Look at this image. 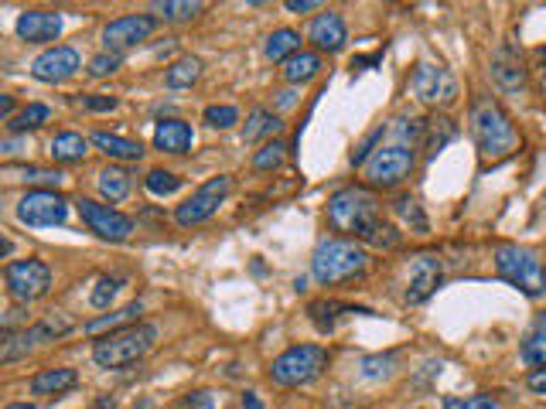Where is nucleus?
<instances>
[{
    "label": "nucleus",
    "instance_id": "obj_1",
    "mask_svg": "<svg viewBox=\"0 0 546 409\" xmlns=\"http://www.w3.org/2000/svg\"><path fill=\"white\" fill-rule=\"evenodd\" d=\"M471 140L485 161H502L519 147V133L512 127L509 113L488 96H478L471 103Z\"/></svg>",
    "mask_w": 546,
    "mask_h": 409
},
{
    "label": "nucleus",
    "instance_id": "obj_2",
    "mask_svg": "<svg viewBox=\"0 0 546 409\" xmlns=\"http://www.w3.org/2000/svg\"><path fill=\"white\" fill-rule=\"evenodd\" d=\"M366 263H369L366 249H362L355 239L325 236V239L318 242V246H314L311 273H314V280H318V283H325V287H335V283L362 277Z\"/></svg>",
    "mask_w": 546,
    "mask_h": 409
},
{
    "label": "nucleus",
    "instance_id": "obj_3",
    "mask_svg": "<svg viewBox=\"0 0 546 409\" xmlns=\"http://www.w3.org/2000/svg\"><path fill=\"white\" fill-rule=\"evenodd\" d=\"M495 270L516 290H523L526 297L533 300L546 297V266L536 249L519 246V242H502V246L495 249Z\"/></svg>",
    "mask_w": 546,
    "mask_h": 409
},
{
    "label": "nucleus",
    "instance_id": "obj_4",
    "mask_svg": "<svg viewBox=\"0 0 546 409\" xmlns=\"http://www.w3.org/2000/svg\"><path fill=\"white\" fill-rule=\"evenodd\" d=\"M383 215H379V198L372 195L369 188H342L332 195L328 202V222H332L335 232H349V236L362 239L366 232L376 225Z\"/></svg>",
    "mask_w": 546,
    "mask_h": 409
},
{
    "label": "nucleus",
    "instance_id": "obj_5",
    "mask_svg": "<svg viewBox=\"0 0 546 409\" xmlns=\"http://www.w3.org/2000/svg\"><path fill=\"white\" fill-rule=\"evenodd\" d=\"M154 341H157L154 324H134V328H123V331H113V335L99 338L93 348V358H96V365H103V369H127V365H134L137 358H144L151 352Z\"/></svg>",
    "mask_w": 546,
    "mask_h": 409
},
{
    "label": "nucleus",
    "instance_id": "obj_6",
    "mask_svg": "<svg viewBox=\"0 0 546 409\" xmlns=\"http://www.w3.org/2000/svg\"><path fill=\"white\" fill-rule=\"evenodd\" d=\"M328 369V352L321 345H294L280 358H273L270 379L277 386H308Z\"/></svg>",
    "mask_w": 546,
    "mask_h": 409
},
{
    "label": "nucleus",
    "instance_id": "obj_7",
    "mask_svg": "<svg viewBox=\"0 0 546 409\" xmlns=\"http://www.w3.org/2000/svg\"><path fill=\"white\" fill-rule=\"evenodd\" d=\"M4 283L11 300L31 304V300H41L52 290V270L41 260H14L4 266Z\"/></svg>",
    "mask_w": 546,
    "mask_h": 409
},
{
    "label": "nucleus",
    "instance_id": "obj_8",
    "mask_svg": "<svg viewBox=\"0 0 546 409\" xmlns=\"http://www.w3.org/2000/svg\"><path fill=\"white\" fill-rule=\"evenodd\" d=\"M413 164H417V157H413L410 147H379L366 161V181L372 188H396L403 178H410Z\"/></svg>",
    "mask_w": 546,
    "mask_h": 409
},
{
    "label": "nucleus",
    "instance_id": "obj_9",
    "mask_svg": "<svg viewBox=\"0 0 546 409\" xmlns=\"http://www.w3.org/2000/svg\"><path fill=\"white\" fill-rule=\"evenodd\" d=\"M410 86H413V96H417L424 106H451L454 96H458V79H454V72L437 62H420L417 69H413Z\"/></svg>",
    "mask_w": 546,
    "mask_h": 409
},
{
    "label": "nucleus",
    "instance_id": "obj_10",
    "mask_svg": "<svg viewBox=\"0 0 546 409\" xmlns=\"http://www.w3.org/2000/svg\"><path fill=\"white\" fill-rule=\"evenodd\" d=\"M72 328V321L65 314H48L41 324H31V328L18 331V335H4V348H0V358L4 362H14V358L35 352L38 345H45V341H55L59 335Z\"/></svg>",
    "mask_w": 546,
    "mask_h": 409
},
{
    "label": "nucleus",
    "instance_id": "obj_11",
    "mask_svg": "<svg viewBox=\"0 0 546 409\" xmlns=\"http://www.w3.org/2000/svg\"><path fill=\"white\" fill-rule=\"evenodd\" d=\"M229 188H233V181L222 178V174H219V178H209L202 188L195 191L192 198H188L185 205H178V212H175L178 225H185V229H192V225H202L205 219H212V215L219 212V205L226 202Z\"/></svg>",
    "mask_w": 546,
    "mask_h": 409
},
{
    "label": "nucleus",
    "instance_id": "obj_12",
    "mask_svg": "<svg viewBox=\"0 0 546 409\" xmlns=\"http://www.w3.org/2000/svg\"><path fill=\"white\" fill-rule=\"evenodd\" d=\"M76 208H79L82 222H86L99 239H106V242H127L130 236H134V219H130V215H123V212H117V208L89 202V198H79Z\"/></svg>",
    "mask_w": 546,
    "mask_h": 409
},
{
    "label": "nucleus",
    "instance_id": "obj_13",
    "mask_svg": "<svg viewBox=\"0 0 546 409\" xmlns=\"http://www.w3.org/2000/svg\"><path fill=\"white\" fill-rule=\"evenodd\" d=\"M18 219L24 225H62L69 219V202L59 191H28L18 202Z\"/></svg>",
    "mask_w": 546,
    "mask_h": 409
},
{
    "label": "nucleus",
    "instance_id": "obj_14",
    "mask_svg": "<svg viewBox=\"0 0 546 409\" xmlns=\"http://www.w3.org/2000/svg\"><path fill=\"white\" fill-rule=\"evenodd\" d=\"M157 21L151 14H127V18H117L106 24L103 41H106V52H123V48H134L137 41H147L154 35Z\"/></svg>",
    "mask_w": 546,
    "mask_h": 409
},
{
    "label": "nucleus",
    "instance_id": "obj_15",
    "mask_svg": "<svg viewBox=\"0 0 546 409\" xmlns=\"http://www.w3.org/2000/svg\"><path fill=\"white\" fill-rule=\"evenodd\" d=\"M79 69H82V58L76 48H69V45L48 48V52H41L35 62H31V75H35L38 82H65Z\"/></svg>",
    "mask_w": 546,
    "mask_h": 409
},
{
    "label": "nucleus",
    "instance_id": "obj_16",
    "mask_svg": "<svg viewBox=\"0 0 546 409\" xmlns=\"http://www.w3.org/2000/svg\"><path fill=\"white\" fill-rule=\"evenodd\" d=\"M21 41L28 45H45V41H55L62 35V14H52V11H24L18 24H14Z\"/></svg>",
    "mask_w": 546,
    "mask_h": 409
},
{
    "label": "nucleus",
    "instance_id": "obj_17",
    "mask_svg": "<svg viewBox=\"0 0 546 409\" xmlns=\"http://www.w3.org/2000/svg\"><path fill=\"white\" fill-rule=\"evenodd\" d=\"M492 79L502 93H519V89L526 86V65L512 45H502L499 52L492 55Z\"/></svg>",
    "mask_w": 546,
    "mask_h": 409
},
{
    "label": "nucleus",
    "instance_id": "obj_18",
    "mask_svg": "<svg viewBox=\"0 0 546 409\" xmlns=\"http://www.w3.org/2000/svg\"><path fill=\"white\" fill-rule=\"evenodd\" d=\"M308 38L314 41L318 52H328V55L342 52L345 41H349V31H345L342 14H335V11L318 14V18L311 21V28H308Z\"/></svg>",
    "mask_w": 546,
    "mask_h": 409
},
{
    "label": "nucleus",
    "instance_id": "obj_19",
    "mask_svg": "<svg viewBox=\"0 0 546 409\" xmlns=\"http://www.w3.org/2000/svg\"><path fill=\"white\" fill-rule=\"evenodd\" d=\"M437 287H441V260L437 256H417L410 266L407 304H424Z\"/></svg>",
    "mask_w": 546,
    "mask_h": 409
},
{
    "label": "nucleus",
    "instance_id": "obj_20",
    "mask_svg": "<svg viewBox=\"0 0 546 409\" xmlns=\"http://www.w3.org/2000/svg\"><path fill=\"white\" fill-rule=\"evenodd\" d=\"M195 133L185 120H161L154 130V147L164 150V154H185L192 150Z\"/></svg>",
    "mask_w": 546,
    "mask_h": 409
},
{
    "label": "nucleus",
    "instance_id": "obj_21",
    "mask_svg": "<svg viewBox=\"0 0 546 409\" xmlns=\"http://www.w3.org/2000/svg\"><path fill=\"white\" fill-rule=\"evenodd\" d=\"M89 144L103 150L106 157H117V161H140L144 157V147H140V140H127L120 137V133H93L89 137Z\"/></svg>",
    "mask_w": 546,
    "mask_h": 409
},
{
    "label": "nucleus",
    "instance_id": "obj_22",
    "mask_svg": "<svg viewBox=\"0 0 546 409\" xmlns=\"http://www.w3.org/2000/svg\"><path fill=\"white\" fill-rule=\"evenodd\" d=\"M140 314H144V304L140 300H134V304H127L123 311L117 314H106V317H96V321L86 324V335H103V331H123V328H134V324H140Z\"/></svg>",
    "mask_w": 546,
    "mask_h": 409
},
{
    "label": "nucleus",
    "instance_id": "obj_23",
    "mask_svg": "<svg viewBox=\"0 0 546 409\" xmlns=\"http://www.w3.org/2000/svg\"><path fill=\"white\" fill-rule=\"evenodd\" d=\"M76 382H79L76 369H45L31 379V392H35V396H62V392H69Z\"/></svg>",
    "mask_w": 546,
    "mask_h": 409
},
{
    "label": "nucleus",
    "instance_id": "obj_24",
    "mask_svg": "<svg viewBox=\"0 0 546 409\" xmlns=\"http://www.w3.org/2000/svg\"><path fill=\"white\" fill-rule=\"evenodd\" d=\"M86 150H89V140L82 137V133L65 130V133H59V137L52 140L48 154H52V161H59V164H76V161L86 157Z\"/></svg>",
    "mask_w": 546,
    "mask_h": 409
},
{
    "label": "nucleus",
    "instance_id": "obj_25",
    "mask_svg": "<svg viewBox=\"0 0 546 409\" xmlns=\"http://www.w3.org/2000/svg\"><path fill=\"white\" fill-rule=\"evenodd\" d=\"M311 321L318 324V331H332L335 321L342 314H369L366 307H349V304H335V300H314V304L308 307Z\"/></svg>",
    "mask_w": 546,
    "mask_h": 409
},
{
    "label": "nucleus",
    "instance_id": "obj_26",
    "mask_svg": "<svg viewBox=\"0 0 546 409\" xmlns=\"http://www.w3.org/2000/svg\"><path fill=\"white\" fill-rule=\"evenodd\" d=\"M454 137H458V127H454V120H448V116H434V120H427V133H424L427 157H437Z\"/></svg>",
    "mask_w": 546,
    "mask_h": 409
},
{
    "label": "nucleus",
    "instance_id": "obj_27",
    "mask_svg": "<svg viewBox=\"0 0 546 409\" xmlns=\"http://www.w3.org/2000/svg\"><path fill=\"white\" fill-rule=\"evenodd\" d=\"M280 130H284L280 116H273L270 110H253L243 127V140L246 144H256V140H263V137H277Z\"/></svg>",
    "mask_w": 546,
    "mask_h": 409
},
{
    "label": "nucleus",
    "instance_id": "obj_28",
    "mask_svg": "<svg viewBox=\"0 0 546 409\" xmlns=\"http://www.w3.org/2000/svg\"><path fill=\"white\" fill-rule=\"evenodd\" d=\"M267 58L270 62H287V58H294L297 52H301V35L291 28H280V31H273V35L267 38Z\"/></svg>",
    "mask_w": 546,
    "mask_h": 409
},
{
    "label": "nucleus",
    "instance_id": "obj_29",
    "mask_svg": "<svg viewBox=\"0 0 546 409\" xmlns=\"http://www.w3.org/2000/svg\"><path fill=\"white\" fill-rule=\"evenodd\" d=\"M523 362L526 365H546V314L533 321V328L523 338Z\"/></svg>",
    "mask_w": 546,
    "mask_h": 409
},
{
    "label": "nucleus",
    "instance_id": "obj_30",
    "mask_svg": "<svg viewBox=\"0 0 546 409\" xmlns=\"http://www.w3.org/2000/svg\"><path fill=\"white\" fill-rule=\"evenodd\" d=\"M99 195L106 198V202H123V198L130 195V174L123 168H103L99 171Z\"/></svg>",
    "mask_w": 546,
    "mask_h": 409
},
{
    "label": "nucleus",
    "instance_id": "obj_31",
    "mask_svg": "<svg viewBox=\"0 0 546 409\" xmlns=\"http://www.w3.org/2000/svg\"><path fill=\"white\" fill-rule=\"evenodd\" d=\"M321 72V55H314V52H297L294 58H287L284 62V79L287 82H311L314 75Z\"/></svg>",
    "mask_w": 546,
    "mask_h": 409
},
{
    "label": "nucleus",
    "instance_id": "obj_32",
    "mask_svg": "<svg viewBox=\"0 0 546 409\" xmlns=\"http://www.w3.org/2000/svg\"><path fill=\"white\" fill-rule=\"evenodd\" d=\"M198 75H202V62H198L195 55H188V58H178V62L171 65L168 75H164V82H168V89H188L198 82Z\"/></svg>",
    "mask_w": 546,
    "mask_h": 409
},
{
    "label": "nucleus",
    "instance_id": "obj_33",
    "mask_svg": "<svg viewBox=\"0 0 546 409\" xmlns=\"http://www.w3.org/2000/svg\"><path fill=\"white\" fill-rule=\"evenodd\" d=\"M393 215L400 219L403 225H410L413 232H427V215L420 212V205L413 202L410 195H396L393 198Z\"/></svg>",
    "mask_w": 546,
    "mask_h": 409
},
{
    "label": "nucleus",
    "instance_id": "obj_34",
    "mask_svg": "<svg viewBox=\"0 0 546 409\" xmlns=\"http://www.w3.org/2000/svg\"><path fill=\"white\" fill-rule=\"evenodd\" d=\"M154 11L168 21H192L195 14H202V4L198 0H164V4H154Z\"/></svg>",
    "mask_w": 546,
    "mask_h": 409
},
{
    "label": "nucleus",
    "instance_id": "obj_35",
    "mask_svg": "<svg viewBox=\"0 0 546 409\" xmlns=\"http://www.w3.org/2000/svg\"><path fill=\"white\" fill-rule=\"evenodd\" d=\"M48 116H52V110H48V106L31 103L28 110H21L11 123H7V127H11L14 133H24V130H35V127H41V123H48Z\"/></svg>",
    "mask_w": 546,
    "mask_h": 409
},
{
    "label": "nucleus",
    "instance_id": "obj_36",
    "mask_svg": "<svg viewBox=\"0 0 546 409\" xmlns=\"http://www.w3.org/2000/svg\"><path fill=\"white\" fill-rule=\"evenodd\" d=\"M144 185H147V191H151V195H157V198H168V195H175V191L181 188V178L178 174H171V171H151L144 178Z\"/></svg>",
    "mask_w": 546,
    "mask_h": 409
},
{
    "label": "nucleus",
    "instance_id": "obj_37",
    "mask_svg": "<svg viewBox=\"0 0 546 409\" xmlns=\"http://www.w3.org/2000/svg\"><path fill=\"white\" fill-rule=\"evenodd\" d=\"M284 144L280 140H270V144H263V150H256L253 157V168L256 171H277L280 164H284Z\"/></svg>",
    "mask_w": 546,
    "mask_h": 409
},
{
    "label": "nucleus",
    "instance_id": "obj_38",
    "mask_svg": "<svg viewBox=\"0 0 546 409\" xmlns=\"http://www.w3.org/2000/svg\"><path fill=\"white\" fill-rule=\"evenodd\" d=\"M444 409H499V399L488 396V392H478V396H448L444 399Z\"/></svg>",
    "mask_w": 546,
    "mask_h": 409
},
{
    "label": "nucleus",
    "instance_id": "obj_39",
    "mask_svg": "<svg viewBox=\"0 0 546 409\" xmlns=\"http://www.w3.org/2000/svg\"><path fill=\"white\" fill-rule=\"evenodd\" d=\"M120 277H99V283H96V290H93V307H110L113 304V297L120 294Z\"/></svg>",
    "mask_w": 546,
    "mask_h": 409
},
{
    "label": "nucleus",
    "instance_id": "obj_40",
    "mask_svg": "<svg viewBox=\"0 0 546 409\" xmlns=\"http://www.w3.org/2000/svg\"><path fill=\"white\" fill-rule=\"evenodd\" d=\"M205 123L215 130H229L233 123H239V110L236 106H209L205 110Z\"/></svg>",
    "mask_w": 546,
    "mask_h": 409
},
{
    "label": "nucleus",
    "instance_id": "obj_41",
    "mask_svg": "<svg viewBox=\"0 0 546 409\" xmlns=\"http://www.w3.org/2000/svg\"><path fill=\"white\" fill-rule=\"evenodd\" d=\"M117 69H120V55L117 52H103V55H96L93 62H89V75H93V79H103V75H110Z\"/></svg>",
    "mask_w": 546,
    "mask_h": 409
},
{
    "label": "nucleus",
    "instance_id": "obj_42",
    "mask_svg": "<svg viewBox=\"0 0 546 409\" xmlns=\"http://www.w3.org/2000/svg\"><path fill=\"white\" fill-rule=\"evenodd\" d=\"M7 171H11V174H21L24 181H41V185H59V181H62V174H59V171H41V168H18V171L7 168Z\"/></svg>",
    "mask_w": 546,
    "mask_h": 409
},
{
    "label": "nucleus",
    "instance_id": "obj_43",
    "mask_svg": "<svg viewBox=\"0 0 546 409\" xmlns=\"http://www.w3.org/2000/svg\"><path fill=\"white\" fill-rule=\"evenodd\" d=\"M178 409H215V396H212V392H205V389L188 392V396H181Z\"/></svg>",
    "mask_w": 546,
    "mask_h": 409
},
{
    "label": "nucleus",
    "instance_id": "obj_44",
    "mask_svg": "<svg viewBox=\"0 0 546 409\" xmlns=\"http://www.w3.org/2000/svg\"><path fill=\"white\" fill-rule=\"evenodd\" d=\"M82 106L93 113H110V110H117V99L113 96H86L82 99Z\"/></svg>",
    "mask_w": 546,
    "mask_h": 409
},
{
    "label": "nucleus",
    "instance_id": "obj_45",
    "mask_svg": "<svg viewBox=\"0 0 546 409\" xmlns=\"http://www.w3.org/2000/svg\"><path fill=\"white\" fill-rule=\"evenodd\" d=\"M529 389L540 392V396H546V369H536L533 375H529Z\"/></svg>",
    "mask_w": 546,
    "mask_h": 409
},
{
    "label": "nucleus",
    "instance_id": "obj_46",
    "mask_svg": "<svg viewBox=\"0 0 546 409\" xmlns=\"http://www.w3.org/2000/svg\"><path fill=\"white\" fill-rule=\"evenodd\" d=\"M314 0H287V11H314Z\"/></svg>",
    "mask_w": 546,
    "mask_h": 409
},
{
    "label": "nucleus",
    "instance_id": "obj_47",
    "mask_svg": "<svg viewBox=\"0 0 546 409\" xmlns=\"http://www.w3.org/2000/svg\"><path fill=\"white\" fill-rule=\"evenodd\" d=\"M243 409H267V406L260 403V396H256V392H246V396H243Z\"/></svg>",
    "mask_w": 546,
    "mask_h": 409
},
{
    "label": "nucleus",
    "instance_id": "obj_48",
    "mask_svg": "<svg viewBox=\"0 0 546 409\" xmlns=\"http://www.w3.org/2000/svg\"><path fill=\"white\" fill-rule=\"evenodd\" d=\"M11 110H14V99H11V96H4V99H0V113H4V120H7V123L14 120Z\"/></svg>",
    "mask_w": 546,
    "mask_h": 409
},
{
    "label": "nucleus",
    "instance_id": "obj_49",
    "mask_svg": "<svg viewBox=\"0 0 546 409\" xmlns=\"http://www.w3.org/2000/svg\"><path fill=\"white\" fill-rule=\"evenodd\" d=\"M113 406H117V403H113V399H110V396H103V399H99V403H96V406H89V409H113Z\"/></svg>",
    "mask_w": 546,
    "mask_h": 409
},
{
    "label": "nucleus",
    "instance_id": "obj_50",
    "mask_svg": "<svg viewBox=\"0 0 546 409\" xmlns=\"http://www.w3.org/2000/svg\"><path fill=\"white\" fill-rule=\"evenodd\" d=\"M4 409H38V406H28V403H11V406H4Z\"/></svg>",
    "mask_w": 546,
    "mask_h": 409
},
{
    "label": "nucleus",
    "instance_id": "obj_51",
    "mask_svg": "<svg viewBox=\"0 0 546 409\" xmlns=\"http://www.w3.org/2000/svg\"><path fill=\"white\" fill-rule=\"evenodd\" d=\"M540 58H543V62H546V48H543V52H540Z\"/></svg>",
    "mask_w": 546,
    "mask_h": 409
}]
</instances>
